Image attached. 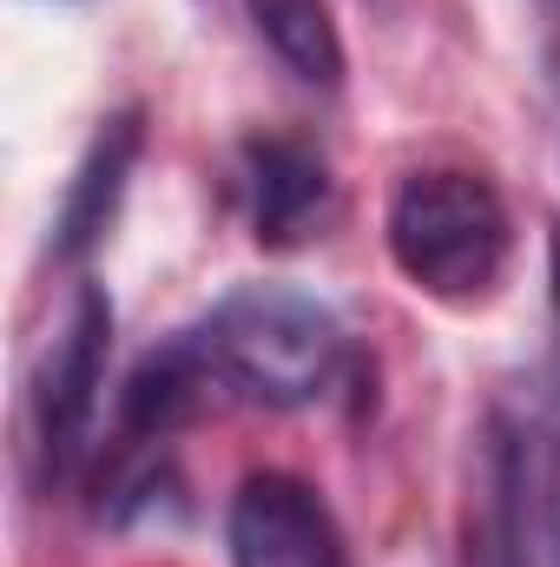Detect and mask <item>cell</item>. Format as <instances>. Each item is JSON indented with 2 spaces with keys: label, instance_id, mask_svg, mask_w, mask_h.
Here are the masks:
<instances>
[{
  "label": "cell",
  "instance_id": "1",
  "mask_svg": "<svg viewBox=\"0 0 560 567\" xmlns=\"http://www.w3.org/2000/svg\"><path fill=\"white\" fill-rule=\"evenodd\" d=\"M191 337L205 350L218 396L258 410L317 403L343 363V323L290 284H238L231 297L211 303L205 323H191Z\"/></svg>",
  "mask_w": 560,
  "mask_h": 567
},
{
  "label": "cell",
  "instance_id": "2",
  "mask_svg": "<svg viewBox=\"0 0 560 567\" xmlns=\"http://www.w3.org/2000/svg\"><path fill=\"white\" fill-rule=\"evenodd\" d=\"M383 238H390L396 271L435 303L495 297V284L508 278V258H515V218L501 192L462 165L409 172L390 198Z\"/></svg>",
  "mask_w": 560,
  "mask_h": 567
},
{
  "label": "cell",
  "instance_id": "3",
  "mask_svg": "<svg viewBox=\"0 0 560 567\" xmlns=\"http://www.w3.org/2000/svg\"><path fill=\"white\" fill-rule=\"evenodd\" d=\"M106 350H113V303L100 284H80L66 330L53 337L40 377H33V449L46 482L66 475L93 435L100 416V383H106Z\"/></svg>",
  "mask_w": 560,
  "mask_h": 567
},
{
  "label": "cell",
  "instance_id": "4",
  "mask_svg": "<svg viewBox=\"0 0 560 567\" xmlns=\"http://www.w3.org/2000/svg\"><path fill=\"white\" fill-rule=\"evenodd\" d=\"M231 567H343V535L323 508V495L283 468L245 475L225 515Z\"/></svg>",
  "mask_w": 560,
  "mask_h": 567
},
{
  "label": "cell",
  "instance_id": "5",
  "mask_svg": "<svg viewBox=\"0 0 560 567\" xmlns=\"http://www.w3.org/2000/svg\"><path fill=\"white\" fill-rule=\"evenodd\" d=\"M139 152H145V106H120V113H106L100 133L86 140L80 165H73V178H66L60 218H53V251H60L66 265H80V258L113 231Z\"/></svg>",
  "mask_w": 560,
  "mask_h": 567
},
{
  "label": "cell",
  "instance_id": "6",
  "mask_svg": "<svg viewBox=\"0 0 560 567\" xmlns=\"http://www.w3.org/2000/svg\"><path fill=\"white\" fill-rule=\"evenodd\" d=\"M245 192H251V225L258 245H303L330 218V165L303 140H251L245 145Z\"/></svg>",
  "mask_w": 560,
  "mask_h": 567
},
{
  "label": "cell",
  "instance_id": "7",
  "mask_svg": "<svg viewBox=\"0 0 560 567\" xmlns=\"http://www.w3.org/2000/svg\"><path fill=\"white\" fill-rule=\"evenodd\" d=\"M218 396L211 370H205V350L191 330L165 337L158 350H145L139 370L126 377V396H120V435L126 442H165L172 429H185L191 416H205Z\"/></svg>",
  "mask_w": 560,
  "mask_h": 567
},
{
  "label": "cell",
  "instance_id": "8",
  "mask_svg": "<svg viewBox=\"0 0 560 567\" xmlns=\"http://www.w3.org/2000/svg\"><path fill=\"white\" fill-rule=\"evenodd\" d=\"M245 7L303 86H323V93L343 86V33L330 20V0H245Z\"/></svg>",
  "mask_w": 560,
  "mask_h": 567
},
{
  "label": "cell",
  "instance_id": "9",
  "mask_svg": "<svg viewBox=\"0 0 560 567\" xmlns=\"http://www.w3.org/2000/svg\"><path fill=\"white\" fill-rule=\"evenodd\" d=\"M554 290H560V245H554Z\"/></svg>",
  "mask_w": 560,
  "mask_h": 567
}]
</instances>
